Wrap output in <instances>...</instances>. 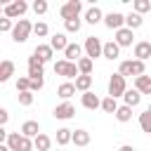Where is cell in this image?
<instances>
[{
  "label": "cell",
  "instance_id": "obj_20",
  "mask_svg": "<svg viewBox=\"0 0 151 151\" xmlns=\"http://www.w3.org/2000/svg\"><path fill=\"white\" fill-rule=\"evenodd\" d=\"M104 57L106 59H118L120 57V45L116 42V40H109V42H104Z\"/></svg>",
  "mask_w": 151,
  "mask_h": 151
},
{
  "label": "cell",
  "instance_id": "obj_33",
  "mask_svg": "<svg viewBox=\"0 0 151 151\" xmlns=\"http://www.w3.org/2000/svg\"><path fill=\"white\" fill-rule=\"evenodd\" d=\"M80 26H83V19H80V17L64 21V28H66V33H78V31H80Z\"/></svg>",
  "mask_w": 151,
  "mask_h": 151
},
{
  "label": "cell",
  "instance_id": "obj_18",
  "mask_svg": "<svg viewBox=\"0 0 151 151\" xmlns=\"http://www.w3.org/2000/svg\"><path fill=\"white\" fill-rule=\"evenodd\" d=\"M134 90L139 94H151V76H139L134 78Z\"/></svg>",
  "mask_w": 151,
  "mask_h": 151
},
{
  "label": "cell",
  "instance_id": "obj_13",
  "mask_svg": "<svg viewBox=\"0 0 151 151\" xmlns=\"http://www.w3.org/2000/svg\"><path fill=\"white\" fill-rule=\"evenodd\" d=\"M134 59H139V61H146V59H151V42L149 40H139V42H134Z\"/></svg>",
  "mask_w": 151,
  "mask_h": 151
},
{
  "label": "cell",
  "instance_id": "obj_16",
  "mask_svg": "<svg viewBox=\"0 0 151 151\" xmlns=\"http://www.w3.org/2000/svg\"><path fill=\"white\" fill-rule=\"evenodd\" d=\"M21 134L28 137V139H35V137L40 134V123H38V120H26V123L21 125Z\"/></svg>",
  "mask_w": 151,
  "mask_h": 151
},
{
  "label": "cell",
  "instance_id": "obj_23",
  "mask_svg": "<svg viewBox=\"0 0 151 151\" xmlns=\"http://www.w3.org/2000/svg\"><path fill=\"white\" fill-rule=\"evenodd\" d=\"M123 101H125V106H130V109H134V106H139V101H142V94L132 87V90H127L125 94H123Z\"/></svg>",
  "mask_w": 151,
  "mask_h": 151
},
{
  "label": "cell",
  "instance_id": "obj_22",
  "mask_svg": "<svg viewBox=\"0 0 151 151\" xmlns=\"http://www.w3.org/2000/svg\"><path fill=\"white\" fill-rule=\"evenodd\" d=\"M12 76H14V61L5 59V61L0 64V83H7Z\"/></svg>",
  "mask_w": 151,
  "mask_h": 151
},
{
  "label": "cell",
  "instance_id": "obj_5",
  "mask_svg": "<svg viewBox=\"0 0 151 151\" xmlns=\"http://www.w3.org/2000/svg\"><path fill=\"white\" fill-rule=\"evenodd\" d=\"M80 12H83V2H80V0H68V2H64V5L59 7V17H61L64 21L80 17Z\"/></svg>",
  "mask_w": 151,
  "mask_h": 151
},
{
  "label": "cell",
  "instance_id": "obj_28",
  "mask_svg": "<svg viewBox=\"0 0 151 151\" xmlns=\"http://www.w3.org/2000/svg\"><path fill=\"white\" fill-rule=\"evenodd\" d=\"M90 87H92V76H78L76 78V90L78 92H90Z\"/></svg>",
  "mask_w": 151,
  "mask_h": 151
},
{
  "label": "cell",
  "instance_id": "obj_27",
  "mask_svg": "<svg viewBox=\"0 0 151 151\" xmlns=\"http://www.w3.org/2000/svg\"><path fill=\"white\" fill-rule=\"evenodd\" d=\"M92 66H94V61H92L90 57H80V59H78V71H80V76H92Z\"/></svg>",
  "mask_w": 151,
  "mask_h": 151
},
{
  "label": "cell",
  "instance_id": "obj_7",
  "mask_svg": "<svg viewBox=\"0 0 151 151\" xmlns=\"http://www.w3.org/2000/svg\"><path fill=\"white\" fill-rule=\"evenodd\" d=\"M26 12H28V2H24V0H14V2L5 5V17L7 19H24Z\"/></svg>",
  "mask_w": 151,
  "mask_h": 151
},
{
  "label": "cell",
  "instance_id": "obj_35",
  "mask_svg": "<svg viewBox=\"0 0 151 151\" xmlns=\"http://www.w3.org/2000/svg\"><path fill=\"white\" fill-rule=\"evenodd\" d=\"M17 92H31V78L28 76H19L17 78Z\"/></svg>",
  "mask_w": 151,
  "mask_h": 151
},
{
  "label": "cell",
  "instance_id": "obj_29",
  "mask_svg": "<svg viewBox=\"0 0 151 151\" xmlns=\"http://www.w3.org/2000/svg\"><path fill=\"white\" fill-rule=\"evenodd\" d=\"M73 144L76 146H87L90 144V132L87 130H73Z\"/></svg>",
  "mask_w": 151,
  "mask_h": 151
},
{
  "label": "cell",
  "instance_id": "obj_32",
  "mask_svg": "<svg viewBox=\"0 0 151 151\" xmlns=\"http://www.w3.org/2000/svg\"><path fill=\"white\" fill-rule=\"evenodd\" d=\"M139 127H142V132L151 134V111H149V109H146L144 113H139Z\"/></svg>",
  "mask_w": 151,
  "mask_h": 151
},
{
  "label": "cell",
  "instance_id": "obj_19",
  "mask_svg": "<svg viewBox=\"0 0 151 151\" xmlns=\"http://www.w3.org/2000/svg\"><path fill=\"white\" fill-rule=\"evenodd\" d=\"M85 21L90 24V26H97L99 21H104V14H101V9L94 5V7H90L87 12H85Z\"/></svg>",
  "mask_w": 151,
  "mask_h": 151
},
{
  "label": "cell",
  "instance_id": "obj_38",
  "mask_svg": "<svg viewBox=\"0 0 151 151\" xmlns=\"http://www.w3.org/2000/svg\"><path fill=\"white\" fill-rule=\"evenodd\" d=\"M33 99H35L33 92H19V104H21V106H31Z\"/></svg>",
  "mask_w": 151,
  "mask_h": 151
},
{
  "label": "cell",
  "instance_id": "obj_8",
  "mask_svg": "<svg viewBox=\"0 0 151 151\" xmlns=\"http://www.w3.org/2000/svg\"><path fill=\"white\" fill-rule=\"evenodd\" d=\"M104 26L111 28V31L125 28V14H120V12H109V14H104Z\"/></svg>",
  "mask_w": 151,
  "mask_h": 151
},
{
  "label": "cell",
  "instance_id": "obj_37",
  "mask_svg": "<svg viewBox=\"0 0 151 151\" xmlns=\"http://www.w3.org/2000/svg\"><path fill=\"white\" fill-rule=\"evenodd\" d=\"M47 7H50V5H47V0H35V2L31 5V9H33L38 17H40V14H45V12H47Z\"/></svg>",
  "mask_w": 151,
  "mask_h": 151
},
{
  "label": "cell",
  "instance_id": "obj_15",
  "mask_svg": "<svg viewBox=\"0 0 151 151\" xmlns=\"http://www.w3.org/2000/svg\"><path fill=\"white\" fill-rule=\"evenodd\" d=\"M83 45H78V42H71L66 50H64V59L66 61H73V64H78V59H80V54H83Z\"/></svg>",
  "mask_w": 151,
  "mask_h": 151
},
{
  "label": "cell",
  "instance_id": "obj_9",
  "mask_svg": "<svg viewBox=\"0 0 151 151\" xmlns=\"http://www.w3.org/2000/svg\"><path fill=\"white\" fill-rule=\"evenodd\" d=\"M57 120H71L73 116H76V106L71 104V101H61V104H57L54 106V113H52Z\"/></svg>",
  "mask_w": 151,
  "mask_h": 151
},
{
  "label": "cell",
  "instance_id": "obj_11",
  "mask_svg": "<svg viewBox=\"0 0 151 151\" xmlns=\"http://www.w3.org/2000/svg\"><path fill=\"white\" fill-rule=\"evenodd\" d=\"M80 104H83V109H87V111H97V109H101V99L90 90V92H85V94H80Z\"/></svg>",
  "mask_w": 151,
  "mask_h": 151
},
{
  "label": "cell",
  "instance_id": "obj_25",
  "mask_svg": "<svg viewBox=\"0 0 151 151\" xmlns=\"http://www.w3.org/2000/svg\"><path fill=\"white\" fill-rule=\"evenodd\" d=\"M33 144H35L38 151H52V137H47V134H42V132L33 139Z\"/></svg>",
  "mask_w": 151,
  "mask_h": 151
},
{
  "label": "cell",
  "instance_id": "obj_43",
  "mask_svg": "<svg viewBox=\"0 0 151 151\" xmlns=\"http://www.w3.org/2000/svg\"><path fill=\"white\" fill-rule=\"evenodd\" d=\"M0 151H12V149H9L7 144H0Z\"/></svg>",
  "mask_w": 151,
  "mask_h": 151
},
{
  "label": "cell",
  "instance_id": "obj_30",
  "mask_svg": "<svg viewBox=\"0 0 151 151\" xmlns=\"http://www.w3.org/2000/svg\"><path fill=\"white\" fill-rule=\"evenodd\" d=\"M118 99H113V97H104L101 99V111H106V113H113L116 116V111H118Z\"/></svg>",
  "mask_w": 151,
  "mask_h": 151
},
{
  "label": "cell",
  "instance_id": "obj_21",
  "mask_svg": "<svg viewBox=\"0 0 151 151\" xmlns=\"http://www.w3.org/2000/svg\"><path fill=\"white\" fill-rule=\"evenodd\" d=\"M76 92H78V90H76V83H61V85L57 87V94H59L64 101H68Z\"/></svg>",
  "mask_w": 151,
  "mask_h": 151
},
{
  "label": "cell",
  "instance_id": "obj_40",
  "mask_svg": "<svg viewBox=\"0 0 151 151\" xmlns=\"http://www.w3.org/2000/svg\"><path fill=\"white\" fill-rule=\"evenodd\" d=\"M45 87V78H35V80H31V92L35 94V92H40Z\"/></svg>",
  "mask_w": 151,
  "mask_h": 151
},
{
  "label": "cell",
  "instance_id": "obj_14",
  "mask_svg": "<svg viewBox=\"0 0 151 151\" xmlns=\"http://www.w3.org/2000/svg\"><path fill=\"white\" fill-rule=\"evenodd\" d=\"M33 54H35L42 64H47V61H52V59H54V50H52V45H50V42H47V45H35Z\"/></svg>",
  "mask_w": 151,
  "mask_h": 151
},
{
  "label": "cell",
  "instance_id": "obj_1",
  "mask_svg": "<svg viewBox=\"0 0 151 151\" xmlns=\"http://www.w3.org/2000/svg\"><path fill=\"white\" fill-rule=\"evenodd\" d=\"M12 151H33L35 149V144H33V139H28V137H24L21 132H9V137H7V142H5Z\"/></svg>",
  "mask_w": 151,
  "mask_h": 151
},
{
  "label": "cell",
  "instance_id": "obj_44",
  "mask_svg": "<svg viewBox=\"0 0 151 151\" xmlns=\"http://www.w3.org/2000/svg\"><path fill=\"white\" fill-rule=\"evenodd\" d=\"M149 111H151V104H149Z\"/></svg>",
  "mask_w": 151,
  "mask_h": 151
},
{
  "label": "cell",
  "instance_id": "obj_39",
  "mask_svg": "<svg viewBox=\"0 0 151 151\" xmlns=\"http://www.w3.org/2000/svg\"><path fill=\"white\" fill-rule=\"evenodd\" d=\"M12 31H14V24H12V19L2 17V19H0V33H12Z\"/></svg>",
  "mask_w": 151,
  "mask_h": 151
},
{
  "label": "cell",
  "instance_id": "obj_31",
  "mask_svg": "<svg viewBox=\"0 0 151 151\" xmlns=\"http://www.w3.org/2000/svg\"><path fill=\"white\" fill-rule=\"evenodd\" d=\"M116 120L118 123H127V120H132V109L130 106H118V111H116Z\"/></svg>",
  "mask_w": 151,
  "mask_h": 151
},
{
  "label": "cell",
  "instance_id": "obj_3",
  "mask_svg": "<svg viewBox=\"0 0 151 151\" xmlns=\"http://www.w3.org/2000/svg\"><path fill=\"white\" fill-rule=\"evenodd\" d=\"M31 33H33V24H31L28 19H19V21L14 24V31H12V40H14V42H26Z\"/></svg>",
  "mask_w": 151,
  "mask_h": 151
},
{
  "label": "cell",
  "instance_id": "obj_10",
  "mask_svg": "<svg viewBox=\"0 0 151 151\" xmlns=\"http://www.w3.org/2000/svg\"><path fill=\"white\" fill-rule=\"evenodd\" d=\"M42 73H45V64H42L35 54H31V57H28V78H31V80L42 78Z\"/></svg>",
  "mask_w": 151,
  "mask_h": 151
},
{
  "label": "cell",
  "instance_id": "obj_24",
  "mask_svg": "<svg viewBox=\"0 0 151 151\" xmlns=\"http://www.w3.org/2000/svg\"><path fill=\"white\" fill-rule=\"evenodd\" d=\"M54 139H57V144H59V146H66L68 142H73V130H68V127H59Z\"/></svg>",
  "mask_w": 151,
  "mask_h": 151
},
{
  "label": "cell",
  "instance_id": "obj_42",
  "mask_svg": "<svg viewBox=\"0 0 151 151\" xmlns=\"http://www.w3.org/2000/svg\"><path fill=\"white\" fill-rule=\"evenodd\" d=\"M118 151H134V146L132 144H123V146H118Z\"/></svg>",
  "mask_w": 151,
  "mask_h": 151
},
{
  "label": "cell",
  "instance_id": "obj_17",
  "mask_svg": "<svg viewBox=\"0 0 151 151\" xmlns=\"http://www.w3.org/2000/svg\"><path fill=\"white\" fill-rule=\"evenodd\" d=\"M50 45H52V50H57V52H64L71 42L66 40V33H54L52 38H50Z\"/></svg>",
  "mask_w": 151,
  "mask_h": 151
},
{
  "label": "cell",
  "instance_id": "obj_26",
  "mask_svg": "<svg viewBox=\"0 0 151 151\" xmlns=\"http://www.w3.org/2000/svg\"><path fill=\"white\" fill-rule=\"evenodd\" d=\"M144 24V19H142V14H137V12H130V14H125V26L130 28V31H134V28H139Z\"/></svg>",
  "mask_w": 151,
  "mask_h": 151
},
{
  "label": "cell",
  "instance_id": "obj_6",
  "mask_svg": "<svg viewBox=\"0 0 151 151\" xmlns=\"http://www.w3.org/2000/svg\"><path fill=\"white\" fill-rule=\"evenodd\" d=\"M54 73L57 76H64V78H78L80 71H78V64L73 61H66V59H59L54 61Z\"/></svg>",
  "mask_w": 151,
  "mask_h": 151
},
{
  "label": "cell",
  "instance_id": "obj_41",
  "mask_svg": "<svg viewBox=\"0 0 151 151\" xmlns=\"http://www.w3.org/2000/svg\"><path fill=\"white\" fill-rule=\"evenodd\" d=\"M9 120V113H7V109H0V125L5 127V123Z\"/></svg>",
  "mask_w": 151,
  "mask_h": 151
},
{
  "label": "cell",
  "instance_id": "obj_12",
  "mask_svg": "<svg viewBox=\"0 0 151 151\" xmlns=\"http://www.w3.org/2000/svg\"><path fill=\"white\" fill-rule=\"evenodd\" d=\"M120 47H132V42H134V31H130L127 26L125 28H120V31H116V38H113Z\"/></svg>",
  "mask_w": 151,
  "mask_h": 151
},
{
  "label": "cell",
  "instance_id": "obj_34",
  "mask_svg": "<svg viewBox=\"0 0 151 151\" xmlns=\"http://www.w3.org/2000/svg\"><path fill=\"white\" fill-rule=\"evenodd\" d=\"M149 9H151V0H134L132 2V12H137V14H144Z\"/></svg>",
  "mask_w": 151,
  "mask_h": 151
},
{
  "label": "cell",
  "instance_id": "obj_2",
  "mask_svg": "<svg viewBox=\"0 0 151 151\" xmlns=\"http://www.w3.org/2000/svg\"><path fill=\"white\" fill-rule=\"evenodd\" d=\"M83 47H85V57H90L92 61H94L97 57H104V42H101L97 35H87L85 42H83Z\"/></svg>",
  "mask_w": 151,
  "mask_h": 151
},
{
  "label": "cell",
  "instance_id": "obj_45",
  "mask_svg": "<svg viewBox=\"0 0 151 151\" xmlns=\"http://www.w3.org/2000/svg\"><path fill=\"white\" fill-rule=\"evenodd\" d=\"M57 151H61V149H57Z\"/></svg>",
  "mask_w": 151,
  "mask_h": 151
},
{
  "label": "cell",
  "instance_id": "obj_4",
  "mask_svg": "<svg viewBox=\"0 0 151 151\" xmlns=\"http://www.w3.org/2000/svg\"><path fill=\"white\" fill-rule=\"evenodd\" d=\"M125 92H127V83H125V78H123L120 73H113V76L109 78V97L118 99V97H123Z\"/></svg>",
  "mask_w": 151,
  "mask_h": 151
},
{
  "label": "cell",
  "instance_id": "obj_36",
  "mask_svg": "<svg viewBox=\"0 0 151 151\" xmlns=\"http://www.w3.org/2000/svg\"><path fill=\"white\" fill-rule=\"evenodd\" d=\"M33 33H35L38 38H45V35L50 33V26H47L45 21H38V24H33Z\"/></svg>",
  "mask_w": 151,
  "mask_h": 151
}]
</instances>
